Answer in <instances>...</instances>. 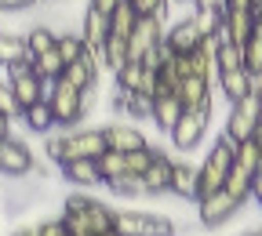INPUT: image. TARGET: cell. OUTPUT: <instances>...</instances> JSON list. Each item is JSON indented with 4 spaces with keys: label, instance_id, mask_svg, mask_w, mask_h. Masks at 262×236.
Returning a JSON list of instances; mask_svg holds the SVG:
<instances>
[{
    "label": "cell",
    "instance_id": "cell-17",
    "mask_svg": "<svg viewBox=\"0 0 262 236\" xmlns=\"http://www.w3.org/2000/svg\"><path fill=\"white\" fill-rule=\"evenodd\" d=\"M196 185H201V171H196V163H189V160H175L168 193L179 196V200H186V204H189V200L196 204Z\"/></svg>",
    "mask_w": 262,
    "mask_h": 236
},
{
    "label": "cell",
    "instance_id": "cell-10",
    "mask_svg": "<svg viewBox=\"0 0 262 236\" xmlns=\"http://www.w3.org/2000/svg\"><path fill=\"white\" fill-rule=\"evenodd\" d=\"M33 167H37V156H33V146L26 138H0V175L4 178H26Z\"/></svg>",
    "mask_w": 262,
    "mask_h": 236
},
{
    "label": "cell",
    "instance_id": "cell-16",
    "mask_svg": "<svg viewBox=\"0 0 262 236\" xmlns=\"http://www.w3.org/2000/svg\"><path fill=\"white\" fill-rule=\"evenodd\" d=\"M215 84H219V95L226 98V102H241L244 95L255 91V77L244 69V65H237V69H219Z\"/></svg>",
    "mask_w": 262,
    "mask_h": 236
},
{
    "label": "cell",
    "instance_id": "cell-39",
    "mask_svg": "<svg viewBox=\"0 0 262 236\" xmlns=\"http://www.w3.org/2000/svg\"><path fill=\"white\" fill-rule=\"evenodd\" d=\"M37 4H40V0H0V11H29Z\"/></svg>",
    "mask_w": 262,
    "mask_h": 236
},
{
    "label": "cell",
    "instance_id": "cell-32",
    "mask_svg": "<svg viewBox=\"0 0 262 236\" xmlns=\"http://www.w3.org/2000/svg\"><path fill=\"white\" fill-rule=\"evenodd\" d=\"M106 189H110L113 196H124V200H139V196H146V185H142V178H139V175H120V178H110V182H106Z\"/></svg>",
    "mask_w": 262,
    "mask_h": 236
},
{
    "label": "cell",
    "instance_id": "cell-31",
    "mask_svg": "<svg viewBox=\"0 0 262 236\" xmlns=\"http://www.w3.org/2000/svg\"><path fill=\"white\" fill-rule=\"evenodd\" d=\"M139 84H142V62H124L120 69L113 73V91H139Z\"/></svg>",
    "mask_w": 262,
    "mask_h": 236
},
{
    "label": "cell",
    "instance_id": "cell-50",
    "mask_svg": "<svg viewBox=\"0 0 262 236\" xmlns=\"http://www.w3.org/2000/svg\"><path fill=\"white\" fill-rule=\"evenodd\" d=\"M244 236H262V232H258V229H255V232H244Z\"/></svg>",
    "mask_w": 262,
    "mask_h": 236
},
{
    "label": "cell",
    "instance_id": "cell-2",
    "mask_svg": "<svg viewBox=\"0 0 262 236\" xmlns=\"http://www.w3.org/2000/svg\"><path fill=\"white\" fill-rule=\"evenodd\" d=\"M233 160H237V146L226 138V134L219 131V138L211 142V149L204 153V160L196 163V171H201V185H196V200L201 196H211L226 185L229 171H233Z\"/></svg>",
    "mask_w": 262,
    "mask_h": 236
},
{
    "label": "cell",
    "instance_id": "cell-22",
    "mask_svg": "<svg viewBox=\"0 0 262 236\" xmlns=\"http://www.w3.org/2000/svg\"><path fill=\"white\" fill-rule=\"evenodd\" d=\"M84 222H88L91 236H98V232H106V229L117 225V207H110L106 200L91 196V200H88V211H84Z\"/></svg>",
    "mask_w": 262,
    "mask_h": 236
},
{
    "label": "cell",
    "instance_id": "cell-46",
    "mask_svg": "<svg viewBox=\"0 0 262 236\" xmlns=\"http://www.w3.org/2000/svg\"><path fill=\"white\" fill-rule=\"evenodd\" d=\"M251 8H255V15H262V0H251Z\"/></svg>",
    "mask_w": 262,
    "mask_h": 236
},
{
    "label": "cell",
    "instance_id": "cell-23",
    "mask_svg": "<svg viewBox=\"0 0 262 236\" xmlns=\"http://www.w3.org/2000/svg\"><path fill=\"white\" fill-rule=\"evenodd\" d=\"M244 69L251 77H262V15H255V26L248 33V44H244Z\"/></svg>",
    "mask_w": 262,
    "mask_h": 236
},
{
    "label": "cell",
    "instance_id": "cell-43",
    "mask_svg": "<svg viewBox=\"0 0 262 236\" xmlns=\"http://www.w3.org/2000/svg\"><path fill=\"white\" fill-rule=\"evenodd\" d=\"M8 134H11V113L0 109V138H8Z\"/></svg>",
    "mask_w": 262,
    "mask_h": 236
},
{
    "label": "cell",
    "instance_id": "cell-30",
    "mask_svg": "<svg viewBox=\"0 0 262 236\" xmlns=\"http://www.w3.org/2000/svg\"><path fill=\"white\" fill-rule=\"evenodd\" d=\"M251 182H255V178H251L248 171H241V167H233V171H229V178H226V185H222V189H226L229 196H233V200H237L241 207H244L248 200H251Z\"/></svg>",
    "mask_w": 262,
    "mask_h": 236
},
{
    "label": "cell",
    "instance_id": "cell-26",
    "mask_svg": "<svg viewBox=\"0 0 262 236\" xmlns=\"http://www.w3.org/2000/svg\"><path fill=\"white\" fill-rule=\"evenodd\" d=\"M233 167H241V171H248L251 178L262 171V142L258 138H248V142H241L237 146V160H233Z\"/></svg>",
    "mask_w": 262,
    "mask_h": 236
},
{
    "label": "cell",
    "instance_id": "cell-7",
    "mask_svg": "<svg viewBox=\"0 0 262 236\" xmlns=\"http://www.w3.org/2000/svg\"><path fill=\"white\" fill-rule=\"evenodd\" d=\"M208 37L201 33V26H196V18H193V8L182 15V18H175V22H168V29H164V51L168 55H189V51H196Z\"/></svg>",
    "mask_w": 262,
    "mask_h": 236
},
{
    "label": "cell",
    "instance_id": "cell-28",
    "mask_svg": "<svg viewBox=\"0 0 262 236\" xmlns=\"http://www.w3.org/2000/svg\"><path fill=\"white\" fill-rule=\"evenodd\" d=\"M62 69H66V62H62V55H58V48H51V51H44V55H33V73H37L40 80H58L62 77Z\"/></svg>",
    "mask_w": 262,
    "mask_h": 236
},
{
    "label": "cell",
    "instance_id": "cell-15",
    "mask_svg": "<svg viewBox=\"0 0 262 236\" xmlns=\"http://www.w3.org/2000/svg\"><path fill=\"white\" fill-rule=\"evenodd\" d=\"M98 73H102L98 58H95L91 51H84L77 62H66L62 80H66V84H73V87H80V91H91V87H98Z\"/></svg>",
    "mask_w": 262,
    "mask_h": 236
},
{
    "label": "cell",
    "instance_id": "cell-45",
    "mask_svg": "<svg viewBox=\"0 0 262 236\" xmlns=\"http://www.w3.org/2000/svg\"><path fill=\"white\" fill-rule=\"evenodd\" d=\"M98 236H124L120 229H106V232H98Z\"/></svg>",
    "mask_w": 262,
    "mask_h": 236
},
{
    "label": "cell",
    "instance_id": "cell-5",
    "mask_svg": "<svg viewBox=\"0 0 262 236\" xmlns=\"http://www.w3.org/2000/svg\"><path fill=\"white\" fill-rule=\"evenodd\" d=\"M124 236H179L175 218L153 211H117V225Z\"/></svg>",
    "mask_w": 262,
    "mask_h": 236
},
{
    "label": "cell",
    "instance_id": "cell-6",
    "mask_svg": "<svg viewBox=\"0 0 262 236\" xmlns=\"http://www.w3.org/2000/svg\"><path fill=\"white\" fill-rule=\"evenodd\" d=\"M62 146H66V160H98L106 153V134L102 127H70L62 131Z\"/></svg>",
    "mask_w": 262,
    "mask_h": 236
},
{
    "label": "cell",
    "instance_id": "cell-37",
    "mask_svg": "<svg viewBox=\"0 0 262 236\" xmlns=\"http://www.w3.org/2000/svg\"><path fill=\"white\" fill-rule=\"evenodd\" d=\"M37 232H40V236H70V229H66L62 215H58V218H48V222H40V225H37Z\"/></svg>",
    "mask_w": 262,
    "mask_h": 236
},
{
    "label": "cell",
    "instance_id": "cell-11",
    "mask_svg": "<svg viewBox=\"0 0 262 236\" xmlns=\"http://www.w3.org/2000/svg\"><path fill=\"white\" fill-rule=\"evenodd\" d=\"M102 134H106V149H113V153H135V149L149 146V138L135 120H113L102 127Z\"/></svg>",
    "mask_w": 262,
    "mask_h": 236
},
{
    "label": "cell",
    "instance_id": "cell-20",
    "mask_svg": "<svg viewBox=\"0 0 262 236\" xmlns=\"http://www.w3.org/2000/svg\"><path fill=\"white\" fill-rule=\"evenodd\" d=\"M251 26H255V11H248V8H222V29H226V37L237 48L248 44Z\"/></svg>",
    "mask_w": 262,
    "mask_h": 236
},
{
    "label": "cell",
    "instance_id": "cell-36",
    "mask_svg": "<svg viewBox=\"0 0 262 236\" xmlns=\"http://www.w3.org/2000/svg\"><path fill=\"white\" fill-rule=\"evenodd\" d=\"M131 8H135L139 18H149V15H160V18H168V8H171V0H131Z\"/></svg>",
    "mask_w": 262,
    "mask_h": 236
},
{
    "label": "cell",
    "instance_id": "cell-44",
    "mask_svg": "<svg viewBox=\"0 0 262 236\" xmlns=\"http://www.w3.org/2000/svg\"><path fill=\"white\" fill-rule=\"evenodd\" d=\"M8 236H40V232H37V225H18V229H11Z\"/></svg>",
    "mask_w": 262,
    "mask_h": 236
},
{
    "label": "cell",
    "instance_id": "cell-4",
    "mask_svg": "<svg viewBox=\"0 0 262 236\" xmlns=\"http://www.w3.org/2000/svg\"><path fill=\"white\" fill-rule=\"evenodd\" d=\"M208 127H211V109H182V116H179L175 127L168 131L171 149H179V153H193L196 146L204 142Z\"/></svg>",
    "mask_w": 262,
    "mask_h": 236
},
{
    "label": "cell",
    "instance_id": "cell-40",
    "mask_svg": "<svg viewBox=\"0 0 262 236\" xmlns=\"http://www.w3.org/2000/svg\"><path fill=\"white\" fill-rule=\"evenodd\" d=\"M88 8H95V11H102V15L110 18V15H113V11L120 8V0H91V4H88Z\"/></svg>",
    "mask_w": 262,
    "mask_h": 236
},
{
    "label": "cell",
    "instance_id": "cell-41",
    "mask_svg": "<svg viewBox=\"0 0 262 236\" xmlns=\"http://www.w3.org/2000/svg\"><path fill=\"white\" fill-rule=\"evenodd\" d=\"M251 204L262 211V171L255 175V182H251Z\"/></svg>",
    "mask_w": 262,
    "mask_h": 236
},
{
    "label": "cell",
    "instance_id": "cell-51",
    "mask_svg": "<svg viewBox=\"0 0 262 236\" xmlns=\"http://www.w3.org/2000/svg\"><path fill=\"white\" fill-rule=\"evenodd\" d=\"M258 232H262V229H258Z\"/></svg>",
    "mask_w": 262,
    "mask_h": 236
},
{
    "label": "cell",
    "instance_id": "cell-21",
    "mask_svg": "<svg viewBox=\"0 0 262 236\" xmlns=\"http://www.w3.org/2000/svg\"><path fill=\"white\" fill-rule=\"evenodd\" d=\"M182 116V102H179V95H157L153 98V113H149V124L160 131V134H168L175 127V120Z\"/></svg>",
    "mask_w": 262,
    "mask_h": 236
},
{
    "label": "cell",
    "instance_id": "cell-19",
    "mask_svg": "<svg viewBox=\"0 0 262 236\" xmlns=\"http://www.w3.org/2000/svg\"><path fill=\"white\" fill-rule=\"evenodd\" d=\"M106 37H110V18L102 11L88 8L84 18H80V40H84V48L88 51H102L106 48Z\"/></svg>",
    "mask_w": 262,
    "mask_h": 236
},
{
    "label": "cell",
    "instance_id": "cell-33",
    "mask_svg": "<svg viewBox=\"0 0 262 236\" xmlns=\"http://www.w3.org/2000/svg\"><path fill=\"white\" fill-rule=\"evenodd\" d=\"M98 171H102V182L127 175V156H124V153H113V149H106L102 156H98Z\"/></svg>",
    "mask_w": 262,
    "mask_h": 236
},
{
    "label": "cell",
    "instance_id": "cell-49",
    "mask_svg": "<svg viewBox=\"0 0 262 236\" xmlns=\"http://www.w3.org/2000/svg\"><path fill=\"white\" fill-rule=\"evenodd\" d=\"M255 91H258V95H262V77H255Z\"/></svg>",
    "mask_w": 262,
    "mask_h": 236
},
{
    "label": "cell",
    "instance_id": "cell-1",
    "mask_svg": "<svg viewBox=\"0 0 262 236\" xmlns=\"http://www.w3.org/2000/svg\"><path fill=\"white\" fill-rule=\"evenodd\" d=\"M95 98H98L95 87H91V91H80V87H73V84H66L62 77L51 80V87H48V106H51L55 127H62V131L77 127V124L95 109Z\"/></svg>",
    "mask_w": 262,
    "mask_h": 236
},
{
    "label": "cell",
    "instance_id": "cell-14",
    "mask_svg": "<svg viewBox=\"0 0 262 236\" xmlns=\"http://www.w3.org/2000/svg\"><path fill=\"white\" fill-rule=\"evenodd\" d=\"M62 182H70L73 189H95V185H106L102 182V171H98V160H66L58 167Z\"/></svg>",
    "mask_w": 262,
    "mask_h": 236
},
{
    "label": "cell",
    "instance_id": "cell-47",
    "mask_svg": "<svg viewBox=\"0 0 262 236\" xmlns=\"http://www.w3.org/2000/svg\"><path fill=\"white\" fill-rule=\"evenodd\" d=\"M171 4H179V8H189V4H193V0H171Z\"/></svg>",
    "mask_w": 262,
    "mask_h": 236
},
{
    "label": "cell",
    "instance_id": "cell-27",
    "mask_svg": "<svg viewBox=\"0 0 262 236\" xmlns=\"http://www.w3.org/2000/svg\"><path fill=\"white\" fill-rule=\"evenodd\" d=\"M135 22H139V15H135V8H131V0H120V8L110 15V37L127 40L131 29H135Z\"/></svg>",
    "mask_w": 262,
    "mask_h": 236
},
{
    "label": "cell",
    "instance_id": "cell-34",
    "mask_svg": "<svg viewBox=\"0 0 262 236\" xmlns=\"http://www.w3.org/2000/svg\"><path fill=\"white\" fill-rule=\"evenodd\" d=\"M58 55H62V62H77L88 48H84V40H80V33H58Z\"/></svg>",
    "mask_w": 262,
    "mask_h": 236
},
{
    "label": "cell",
    "instance_id": "cell-13",
    "mask_svg": "<svg viewBox=\"0 0 262 236\" xmlns=\"http://www.w3.org/2000/svg\"><path fill=\"white\" fill-rule=\"evenodd\" d=\"M179 102H182V109H211V102H215V80H208V77H182V84H179Z\"/></svg>",
    "mask_w": 262,
    "mask_h": 236
},
{
    "label": "cell",
    "instance_id": "cell-3",
    "mask_svg": "<svg viewBox=\"0 0 262 236\" xmlns=\"http://www.w3.org/2000/svg\"><path fill=\"white\" fill-rule=\"evenodd\" d=\"M258 116H262V95L251 91V95L241 98V102H229V113H226V127H222V134H226V138L233 142V146H241V142L255 138Z\"/></svg>",
    "mask_w": 262,
    "mask_h": 236
},
{
    "label": "cell",
    "instance_id": "cell-35",
    "mask_svg": "<svg viewBox=\"0 0 262 236\" xmlns=\"http://www.w3.org/2000/svg\"><path fill=\"white\" fill-rule=\"evenodd\" d=\"M157 146H146V149H135V153H124L127 156V175H146L149 171V163L157 160Z\"/></svg>",
    "mask_w": 262,
    "mask_h": 236
},
{
    "label": "cell",
    "instance_id": "cell-9",
    "mask_svg": "<svg viewBox=\"0 0 262 236\" xmlns=\"http://www.w3.org/2000/svg\"><path fill=\"white\" fill-rule=\"evenodd\" d=\"M193 211H196V222H201L204 229H219V225H226V222H233L244 207H241L226 189H219V193H211V196H201Z\"/></svg>",
    "mask_w": 262,
    "mask_h": 236
},
{
    "label": "cell",
    "instance_id": "cell-48",
    "mask_svg": "<svg viewBox=\"0 0 262 236\" xmlns=\"http://www.w3.org/2000/svg\"><path fill=\"white\" fill-rule=\"evenodd\" d=\"M255 138H258V142H262V116H258V131H255Z\"/></svg>",
    "mask_w": 262,
    "mask_h": 236
},
{
    "label": "cell",
    "instance_id": "cell-38",
    "mask_svg": "<svg viewBox=\"0 0 262 236\" xmlns=\"http://www.w3.org/2000/svg\"><path fill=\"white\" fill-rule=\"evenodd\" d=\"M0 109H4V113H11V116H18V106H15V98H11L8 80H0Z\"/></svg>",
    "mask_w": 262,
    "mask_h": 236
},
{
    "label": "cell",
    "instance_id": "cell-25",
    "mask_svg": "<svg viewBox=\"0 0 262 236\" xmlns=\"http://www.w3.org/2000/svg\"><path fill=\"white\" fill-rule=\"evenodd\" d=\"M55 44H58V33H55L48 22H37V26H29V29H26V51H29V58L51 51Z\"/></svg>",
    "mask_w": 262,
    "mask_h": 236
},
{
    "label": "cell",
    "instance_id": "cell-24",
    "mask_svg": "<svg viewBox=\"0 0 262 236\" xmlns=\"http://www.w3.org/2000/svg\"><path fill=\"white\" fill-rule=\"evenodd\" d=\"M18 116H22V124H26L29 134H51V131H55V116H51V106H48V102L29 106V109H22Z\"/></svg>",
    "mask_w": 262,
    "mask_h": 236
},
{
    "label": "cell",
    "instance_id": "cell-8",
    "mask_svg": "<svg viewBox=\"0 0 262 236\" xmlns=\"http://www.w3.org/2000/svg\"><path fill=\"white\" fill-rule=\"evenodd\" d=\"M164 29H168V18H160V15L139 18L135 29H131V37H127V58L131 62H142L149 51H157L164 44Z\"/></svg>",
    "mask_w": 262,
    "mask_h": 236
},
{
    "label": "cell",
    "instance_id": "cell-12",
    "mask_svg": "<svg viewBox=\"0 0 262 236\" xmlns=\"http://www.w3.org/2000/svg\"><path fill=\"white\" fill-rule=\"evenodd\" d=\"M8 87H11V98H15V106H18V113L22 109H29V106H37V102H48V80H40L37 73H22V77H15V80H8Z\"/></svg>",
    "mask_w": 262,
    "mask_h": 236
},
{
    "label": "cell",
    "instance_id": "cell-29",
    "mask_svg": "<svg viewBox=\"0 0 262 236\" xmlns=\"http://www.w3.org/2000/svg\"><path fill=\"white\" fill-rule=\"evenodd\" d=\"M18 58H29V51H26V33H8V29H0V65L18 62Z\"/></svg>",
    "mask_w": 262,
    "mask_h": 236
},
{
    "label": "cell",
    "instance_id": "cell-42",
    "mask_svg": "<svg viewBox=\"0 0 262 236\" xmlns=\"http://www.w3.org/2000/svg\"><path fill=\"white\" fill-rule=\"evenodd\" d=\"M193 8H201V11H222L226 0H193Z\"/></svg>",
    "mask_w": 262,
    "mask_h": 236
},
{
    "label": "cell",
    "instance_id": "cell-18",
    "mask_svg": "<svg viewBox=\"0 0 262 236\" xmlns=\"http://www.w3.org/2000/svg\"><path fill=\"white\" fill-rule=\"evenodd\" d=\"M171 167H175V156L160 149L157 160L149 163V171L139 175L142 185H146V196H164V193H168V185H171Z\"/></svg>",
    "mask_w": 262,
    "mask_h": 236
}]
</instances>
